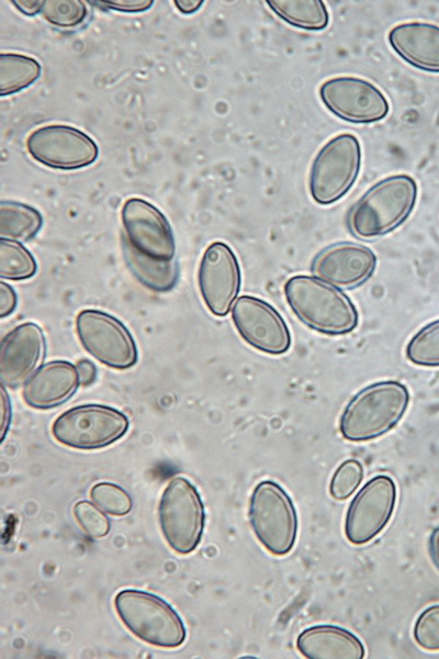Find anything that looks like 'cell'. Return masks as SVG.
Returning <instances> with one entry per match:
<instances>
[{
  "label": "cell",
  "mask_w": 439,
  "mask_h": 659,
  "mask_svg": "<svg viewBox=\"0 0 439 659\" xmlns=\"http://www.w3.org/2000/svg\"><path fill=\"white\" fill-rule=\"evenodd\" d=\"M41 74V65L33 57L2 53L0 55V94H11L29 87Z\"/></svg>",
  "instance_id": "cell-24"
},
{
  "label": "cell",
  "mask_w": 439,
  "mask_h": 659,
  "mask_svg": "<svg viewBox=\"0 0 439 659\" xmlns=\"http://www.w3.org/2000/svg\"><path fill=\"white\" fill-rule=\"evenodd\" d=\"M363 474V467L359 460L342 461L330 479L329 493L331 498L338 501L348 499L360 485Z\"/></svg>",
  "instance_id": "cell-29"
},
{
  "label": "cell",
  "mask_w": 439,
  "mask_h": 659,
  "mask_svg": "<svg viewBox=\"0 0 439 659\" xmlns=\"http://www.w3.org/2000/svg\"><path fill=\"white\" fill-rule=\"evenodd\" d=\"M125 260L134 277L146 288L165 292L173 288L179 270L173 259L160 260L148 257L125 243Z\"/></svg>",
  "instance_id": "cell-21"
},
{
  "label": "cell",
  "mask_w": 439,
  "mask_h": 659,
  "mask_svg": "<svg viewBox=\"0 0 439 659\" xmlns=\"http://www.w3.org/2000/svg\"><path fill=\"white\" fill-rule=\"evenodd\" d=\"M361 167V146L351 133L330 138L316 154L309 170L308 189L313 200L328 205L353 186Z\"/></svg>",
  "instance_id": "cell-6"
},
{
  "label": "cell",
  "mask_w": 439,
  "mask_h": 659,
  "mask_svg": "<svg viewBox=\"0 0 439 659\" xmlns=\"http://www.w3.org/2000/svg\"><path fill=\"white\" fill-rule=\"evenodd\" d=\"M76 331L82 347L103 365L122 370L136 364L135 340L113 315L100 310H82L76 317Z\"/></svg>",
  "instance_id": "cell-9"
},
{
  "label": "cell",
  "mask_w": 439,
  "mask_h": 659,
  "mask_svg": "<svg viewBox=\"0 0 439 659\" xmlns=\"http://www.w3.org/2000/svg\"><path fill=\"white\" fill-rule=\"evenodd\" d=\"M37 265L33 255L19 242H0V277L9 280H24L33 277Z\"/></svg>",
  "instance_id": "cell-25"
},
{
  "label": "cell",
  "mask_w": 439,
  "mask_h": 659,
  "mask_svg": "<svg viewBox=\"0 0 439 659\" xmlns=\"http://www.w3.org/2000/svg\"><path fill=\"white\" fill-rule=\"evenodd\" d=\"M297 650L308 659H362V641L350 630L335 625L305 628L296 639Z\"/></svg>",
  "instance_id": "cell-20"
},
{
  "label": "cell",
  "mask_w": 439,
  "mask_h": 659,
  "mask_svg": "<svg viewBox=\"0 0 439 659\" xmlns=\"http://www.w3.org/2000/svg\"><path fill=\"white\" fill-rule=\"evenodd\" d=\"M409 403L407 388L395 380L372 383L360 390L345 406L339 431L350 442H368L395 427Z\"/></svg>",
  "instance_id": "cell-3"
},
{
  "label": "cell",
  "mask_w": 439,
  "mask_h": 659,
  "mask_svg": "<svg viewBox=\"0 0 439 659\" xmlns=\"http://www.w3.org/2000/svg\"><path fill=\"white\" fill-rule=\"evenodd\" d=\"M324 105L339 119L351 123H373L383 120L390 104L372 82L352 76L327 79L319 87Z\"/></svg>",
  "instance_id": "cell-11"
},
{
  "label": "cell",
  "mask_w": 439,
  "mask_h": 659,
  "mask_svg": "<svg viewBox=\"0 0 439 659\" xmlns=\"http://www.w3.org/2000/svg\"><path fill=\"white\" fill-rule=\"evenodd\" d=\"M80 384L77 367L66 360L41 366L26 381L22 396L34 409L48 410L71 398Z\"/></svg>",
  "instance_id": "cell-18"
},
{
  "label": "cell",
  "mask_w": 439,
  "mask_h": 659,
  "mask_svg": "<svg viewBox=\"0 0 439 659\" xmlns=\"http://www.w3.org/2000/svg\"><path fill=\"white\" fill-rule=\"evenodd\" d=\"M417 194V183L408 175H393L378 181L349 210L350 233L371 239L392 232L410 215Z\"/></svg>",
  "instance_id": "cell-1"
},
{
  "label": "cell",
  "mask_w": 439,
  "mask_h": 659,
  "mask_svg": "<svg viewBox=\"0 0 439 659\" xmlns=\"http://www.w3.org/2000/svg\"><path fill=\"white\" fill-rule=\"evenodd\" d=\"M232 321L240 337L261 353L277 356L291 347V333L284 319L262 299L239 297L232 309Z\"/></svg>",
  "instance_id": "cell-13"
},
{
  "label": "cell",
  "mask_w": 439,
  "mask_h": 659,
  "mask_svg": "<svg viewBox=\"0 0 439 659\" xmlns=\"http://www.w3.org/2000/svg\"><path fill=\"white\" fill-rule=\"evenodd\" d=\"M413 635L417 645L423 649L439 650V604L431 605L419 614Z\"/></svg>",
  "instance_id": "cell-30"
},
{
  "label": "cell",
  "mask_w": 439,
  "mask_h": 659,
  "mask_svg": "<svg viewBox=\"0 0 439 659\" xmlns=\"http://www.w3.org/2000/svg\"><path fill=\"white\" fill-rule=\"evenodd\" d=\"M428 550L432 563L439 571V526L434 528L429 536Z\"/></svg>",
  "instance_id": "cell-36"
},
{
  "label": "cell",
  "mask_w": 439,
  "mask_h": 659,
  "mask_svg": "<svg viewBox=\"0 0 439 659\" xmlns=\"http://www.w3.org/2000/svg\"><path fill=\"white\" fill-rule=\"evenodd\" d=\"M74 515L89 537L100 538L109 533L110 522L108 517L90 502H77L74 506Z\"/></svg>",
  "instance_id": "cell-31"
},
{
  "label": "cell",
  "mask_w": 439,
  "mask_h": 659,
  "mask_svg": "<svg viewBox=\"0 0 439 659\" xmlns=\"http://www.w3.org/2000/svg\"><path fill=\"white\" fill-rule=\"evenodd\" d=\"M45 354V336L42 328L25 322L10 331L1 342L0 379L4 387L23 384L42 361Z\"/></svg>",
  "instance_id": "cell-17"
},
{
  "label": "cell",
  "mask_w": 439,
  "mask_h": 659,
  "mask_svg": "<svg viewBox=\"0 0 439 659\" xmlns=\"http://www.w3.org/2000/svg\"><path fill=\"white\" fill-rule=\"evenodd\" d=\"M240 268L232 248L219 241L205 249L199 268L198 282L207 310L225 316L240 289Z\"/></svg>",
  "instance_id": "cell-14"
},
{
  "label": "cell",
  "mask_w": 439,
  "mask_h": 659,
  "mask_svg": "<svg viewBox=\"0 0 439 659\" xmlns=\"http://www.w3.org/2000/svg\"><path fill=\"white\" fill-rule=\"evenodd\" d=\"M267 4L279 18L299 29L320 31L329 22L328 10L320 0H268Z\"/></svg>",
  "instance_id": "cell-22"
},
{
  "label": "cell",
  "mask_w": 439,
  "mask_h": 659,
  "mask_svg": "<svg viewBox=\"0 0 439 659\" xmlns=\"http://www.w3.org/2000/svg\"><path fill=\"white\" fill-rule=\"evenodd\" d=\"M128 429L121 411L101 404H83L61 413L52 425L53 437L75 449H99L119 440Z\"/></svg>",
  "instance_id": "cell-8"
},
{
  "label": "cell",
  "mask_w": 439,
  "mask_h": 659,
  "mask_svg": "<svg viewBox=\"0 0 439 659\" xmlns=\"http://www.w3.org/2000/svg\"><path fill=\"white\" fill-rule=\"evenodd\" d=\"M285 301L309 328L327 335H344L358 325L352 301L337 288L311 276L290 277L283 287Z\"/></svg>",
  "instance_id": "cell-2"
},
{
  "label": "cell",
  "mask_w": 439,
  "mask_h": 659,
  "mask_svg": "<svg viewBox=\"0 0 439 659\" xmlns=\"http://www.w3.org/2000/svg\"><path fill=\"white\" fill-rule=\"evenodd\" d=\"M12 3H14V5L25 15H34L36 13H38L40 11H42L44 1H21V0H14L12 1Z\"/></svg>",
  "instance_id": "cell-37"
},
{
  "label": "cell",
  "mask_w": 439,
  "mask_h": 659,
  "mask_svg": "<svg viewBox=\"0 0 439 659\" xmlns=\"http://www.w3.org/2000/svg\"><path fill=\"white\" fill-rule=\"evenodd\" d=\"M176 7L179 9L181 13L191 14L199 10L203 4V1L198 0H177L175 1Z\"/></svg>",
  "instance_id": "cell-38"
},
{
  "label": "cell",
  "mask_w": 439,
  "mask_h": 659,
  "mask_svg": "<svg viewBox=\"0 0 439 659\" xmlns=\"http://www.w3.org/2000/svg\"><path fill=\"white\" fill-rule=\"evenodd\" d=\"M397 489L387 474L368 480L351 500L345 517V536L353 545H363L378 536L395 510Z\"/></svg>",
  "instance_id": "cell-10"
},
{
  "label": "cell",
  "mask_w": 439,
  "mask_h": 659,
  "mask_svg": "<svg viewBox=\"0 0 439 659\" xmlns=\"http://www.w3.org/2000/svg\"><path fill=\"white\" fill-rule=\"evenodd\" d=\"M43 16L52 24L72 27L87 16V7L80 0H47L42 8Z\"/></svg>",
  "instance_id": "cell-28"
},
{
  "label": "cell",
  "mask_w": 439,
  "mask_h": 659,
  "mask_svg": "<svg viewBox=\"0 0 439 659\" xmlns=\"http://www.w3.org/2000/svg\"><path fill=\"white\" fill-rule=\"evenodd\" d=\"M405 354L414 365L439 367V319L421 327L409 339Z\"/></svg>",
  "instance_id": "cell-26"
},
{
  "label": "cell",
  "mask_w": 439,
  "mask_h": 659,
  "mask_svg": "<svg viewBox=\"0 0 439 659\" xmlns=\"http://www.w3.org/2000/svg\"><path fill=\"white\" fill-rule=\"evenodd\" d=\"M376 267V256L367 246L351 242L333 244L312 264L314 276L335 288L351 289L365 282Z\"/></svg>",
  "instance_id": "cell-16"
},
{
  "label": "cell",
  "mask_w": 439,
  "mask_h": 659,
  "mask_svg": "<svg viewBox=\"0 0 439 659\" xmlns=\"http://www.w3.org/2000/svg\"><path fill=\"white\" fill-rule=\"evenodd\" d=\"M1 414H2L1 440H3V438L7 434V431L9 428V425H10V416H11L10 399H9V395H8L7 390L3 384L1 386Z\"/></svg>",
  "instance_id": "cell-35"
},
{
  "label": "cell",
  "mask_w": 439,
  "mask_h": 659,
  "mask_svg": "<svg viewBox=\"0 0 439 659\" xmlns=\"http://www.w3.org/2000/svg\"><path fill=\"white\" fill-rule=\"evenodd\" d=\"M387 41L393 51L409 65L439 72V25L410 21L392 27Z\"/></svg>",
  "instance_id": "cell-19"
},
{
  "label": "cell",
  "mask_w": 439,
  "mask_h": 659,
  "mask_svg": "<svg viewBox=\"0 0 439 659\" xmlns=\"http://www.w3.org/2000/svg\"><path fill=\"white\" fill-rule=\"evenodd\" d=\"M161 533L176 552L187 555L199 545L204 528V506L195 487L175 477L162 492L158 506Z\"/></svg>",
  "instance_id": "cell-7"
},
{
  "label": "cell",
  "mask_w": 439,
  "mask_h": 659,
  "mask_svg": "<svg viewBox=\"0 0 439 659\" xmlns=\"http://www.w3.org/2000/svg\"><path fill=\"white\" fill-rule=\"evenodd\" d=\"M90 496L94 504L110 515H126L132 509L130 494L111 482H100L91 488Z\"/></svg>",
  "instance_id": "cell-27"
},
{
  "label": "cell",
  "mask_w": 439,
  "mask_h": 659,
  "mask_svg": "<svg viewBox=\"0 0 439 659\" xmlns=\"http://www.w3.org/2000/svg\"><path fill=\"white\" fill-rule=\"evenodd\" d=\"M114 607L125 627L149 645L176 648L185 639L182 619L158 595L139 590H123L115 595Z\"/></svg>",
  "instance_id": "cell-4"
},
{
  "label": "cell",
  "mask_w": 439,
  "mask_h": 659,
  "mask_svg": "<svg viewBox=\"0 0 439 659\" xmlns=\"http://www.w3.org/2000/svg\"><path fill=\"white\" fill-rule=\"evenodd\" d=\"M248 518L258 541L273 556H285L294 547L299 520L288 492L273 480H262L249 499Z\"/></svg>",
  "instance_id": "cell-5"
},
{
  "label": "cell",
  "mask_w": 439,
  "mask_h": 659,
  "mask_svg": "<svg viewBox=\"0 0 439 659\" xmlns=\"http://www.w3.org/2000/svg\"><path fill=\"white\" fill-rule=\"evenodd\" d=\"M16 293L13 288L4 282L0 283V317L10 315L16 308Z\"/></svg>",
  "instance_id": "cell-33"
},
{
  "label": "cell",
  "mask_w": 439,
  "mask_h": 659,
  "mask_svg": "<svg viewBox=\"0 0 439 659\" xmlns=\"http://www.w3.org/2000/svg\"><path fill=\"white\" fill-rule=\"evenodd\" d=\"M126 242L137 252L160 260L173 259L176 244L166 216L151 203L130 198L122 206Z\"/></svg>",
  "instance_id": "cell-15"
},
{
  "label": "cell",
  "mask_w": 439,
  "mask_h": 659,
  "mask_svg": "<svg viewBox=\"0 0 439 659\" xmlns=\"http://www.w3.org/2000/svg\"><path fill=\"white\" fill-rule=\"evenodd\" d=\"M42 224V215L34 208L16 201H1L0 236L2 239L26 242L38 233Z\"/></svg>",
  "instance_id": "cell-23"
},
{
  "label": "cell",
  "mask_w": 439,
  "mask_h": 659,
  "mask_svg": "<svg viewBox=\"0 0 439 659\" xmlns=\"http://www.w3.org/2000/svg\"><path fill=\"white\" fill-rule=\"evenodd\" d=\"M105 8L123 11V12H142L149 9L153 4L151 0H111L98 1Z\"/></svg>",
  "instance_id": "cell-32"
},
{
  "label": "cell",
  "mask_w": 439,
  "mask_h": 659,
  "mask_svg": "<svg viewBox=\"0 0 439 659\" xmlns=\"http://www.w3.org/2000/svg\"><path fill=\"white\" fill-rule=\"evenodd\" d=\"M77 371L79 376L80 383L82 386H88L95 380L97 369L93 362L88 359H81L77 364Z\"/></svg>",
  "instance_id": "cell-34"
},
{
  "label": "cell",
  "mask_w": 439,
  "mask_h": 659,
  "mask_svg": "<svg viewBox=\"0 0 439 659\" xmlns=\"http://www.w3.org/2000/svg\"><path fill=\"white\" fill-rule=\"evenodd\" d=\"M33 159L55 169H79L98 157L94 141L76 127L52 124L34 130L26 139Z\"/></svg>",
  "instance_id": "cell-12"
}]
</instances>
